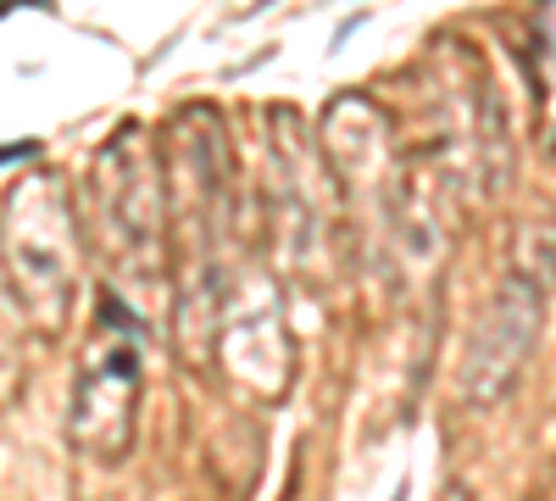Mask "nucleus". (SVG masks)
Here are the masks:
<instances>
[{"label": "nucleus", "instance_id": "1", "mask_svg": "<svg viewBox=\"0 0 556 501\" xmlns=\"http://www.w3.org/2000/svg\"><path fill=\"white\" fill-rule=\"evenodd\" d=\"M534 335H540V290L523 279V273H513V279H506V290L495 296L490 317H484L479 351H473V362H468V390H473L479 401L501 396V385L518 374V362H523V351L534 346Z\"/></svg>", "mask_w": 556, "mask_h": 501}]
</instances>
